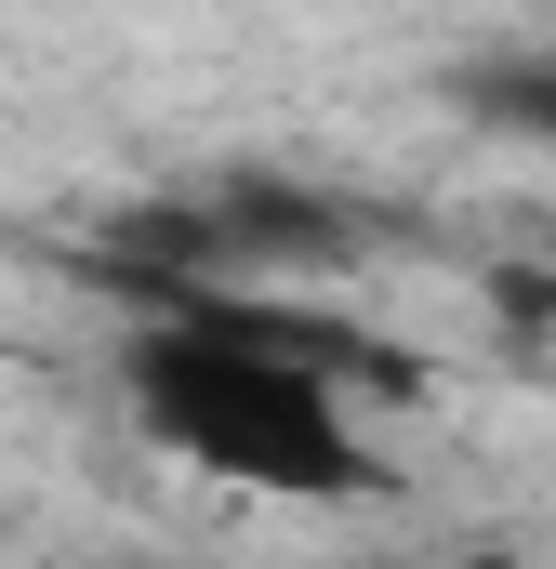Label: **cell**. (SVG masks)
Returning <instances> with one entry per match:
<instances>
[{
  "mask_svg": "<svg viewBox=\"0 0 556 569\" xmlns=\"http://www.w3.org/2000/svg\"><path fill=\"white\" fill-rule=\"evenodd\" d=\"M424 385H437L424 345L252 279H172L120 345L133 425L172 463H199L226 490H278V503H358L385 477L358 437V398H424Z\"/></svg>",
  "mask_w": 556,
  "mask_h": 569,
  "instance_id": "obj_1",
  "label": "cell"
},
{
  "mask_svg": "<svg viewBox=\"0 0 556 569\" xmlns=\"http://www.w3.org/2000/svg\"><path fill=\"white\" fill-rule=\"evenodd\" d=\"M477 107H490L504 133L556 146V53H517V67H477Z\"/></svg>",
  "mask_w": 556,
  "mask_h": 569,
  "instance_id": "obj_3",
  "label": "cell"
},
{
  "mask_svg": "<svg viewBox=\"0 0 556 569\" xmlns=\"http://www.w3.org/2000/svg\"><path fill=\"white\" fill-rule=\"evenodd\" d=\"M212 226H226V266L252 279V266H345V212L331 199H305V186H278V172H239V186H212Z\"/></svg>",
  "mask_w": 556,
  "mask_h": 569,
  "instance_id": "obj_2",
  "label": "cell"
}]
</instances>
